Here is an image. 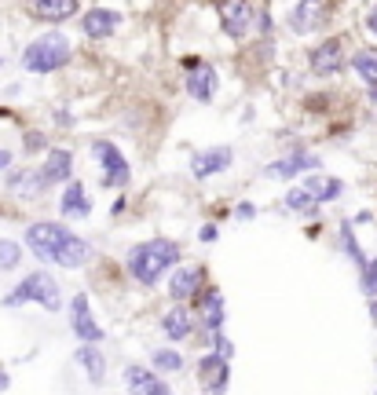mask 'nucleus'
<instances>
[{
  "label": "nucleus",
  "instance_id": "f257e3e1",
  "mask_svg": "<svg viewBox=\"0 0 377 395\" xmlns=\"http://www.w3.org/2000/svg\"><path fill=\"white\" fill-rule=\"evenodd\" d=\"M26 249L41 263H55V268H70V271L85 268V263L92 260V245L59 220L29 223L26 227Z\"/></svg>",
  "mask_w": 377,
  "mask_h": 395
},
{
  "label": "nucleus",
  "instance_id": "f03ea898",
  "mask_svg": "<svg viewBox=\"0 0 377 395\" xmlns=\"http://www.w3.org/2000/svg\"><path fill=\"white\" fill-rule=\"evenodd\" d=\"M176 263H179V245L172 238H146V242L132 245L125 256V268L139 286H158L161 275L176 268Z\"/></svg>",
  "mask_w": 377,
  "mask_h": 395
},
{
  "label": "nucleus",
  "instance_id": "7ed1b4c3",
  "mask_svg": "<svg viewBox=\"0 0 377 395\" xmlns=\"http://www.w3.org/2000/svg\"><path fill=\"white\" fill-rule=\"evenodd\" d=\"M70 59H74V44H70V37H67L62 29L41 33V37L29 41V44L22 48V55H19L22 70H26V74H41V77L59 74L62 66H70Z\"/></svg>",
  "mask_w": 377,
  "mask_h": 395
},
{
  "label": "nucleus",
  "instance_id": "20e7f679",
  "mask_svg": "<svg viewBox=\"0 0 377 395\" xmlns=\"http://www.w3.org/2000/svg\"><path fill=\"white\" fill-rule=\"evenodd\" d=\"M4 307H22V304H37L44 307L48 315H55V311H62V289H59V278L48 275V271H29L19 286H15L11 293H4V300H0Z\"/></svg>",
  "mask_w": 377,
  "mask_h": 395
},
{
  "label": "nucleus",
  "instance_id": "39448f33",
  "mask_svg": "<svg viewBox=\"0 0 377 395\" xmlns=\"http://www.w3.org/2000/svg\"><path fill=\"white\" fill-rule=\"evenodd\" d=\"M184 70H187V81L184 88L194 103H212L217 99V88H220V70L212 62H205L202 55H184Z\"/></svg>",
  "mask_w": 377,
  "mask_h": 395
},
{
  "label": "nucleus",
  "instance_id": "423d86ee",
  "mask_svg": "<svg viewBox=\"0 0 377 395\" xmlns=\"http://www.w3.org/2000/svg\"><path fill=\"white\" fill-rule=\"evenodd\" d=\"M92 154L95 161H100V183L103 187H125L128 179H132V165H128V158L118 151V143L110 139H92Z\"/></svg>",
  "mask_w": 377,
  "mask_h": 395
},
{
  "label": "nucleus",
  "instance_id": "0eeeda50",
  "mask_svg": "<svg viewBox=\"0 0 377 395\" xmlns=\"http://www.w3.org/2000/svg\"><path fill=\"white\" fill-rule=\"evenodd\" d=\"M191 315L194 322H198L205 333H217V329H224L227 322V300H224V289L220 286H202V293L191 300Z\"/></svg>",
  "mask_w": 377,
  "mask_h": 395
},
{
  "label": "nucleus",
  "instance_id": "6e6552de",
  "mask_svg": "<svg viewBox=\"0 0 377 395\" xmlns=\"http://www.w3.org/2000/svg\"><path fill=\"white\" fill-rule=\"evenodd\" d=\"M253 0H217V19H220V29L224 37L231 41H245L253 33Z\"/></svg>",
  "mask_w": 377,
  "mask_h": 395
},
{
  "label": "nucleus",
  "instance_id": "1a4fd4ad",
  "mask_svg": "<svg viewBox=\"0 0 377 395\" xmlns=\"http://www.w3.org/2000/svg\"><path fill=\"white\" fill-rule=\"evenodd\" d=\"M348 66V44L344 37H326L308 52V70L315 77H334Z\"/></svg>",
  "mask_w": 377,
  "mask_h": 395
},
{
  "label": "nucleus",
  "instance_id": "9d476101",
  "mask_svg": "<svg viewBox=\"0 0 377 395\" xmlns=\"http://www.w3.org/2000/svg\"><path fill=\"white\" fill-rule=\"evenodd\" d=\"M326 19H330V4H326V0H297L293 11H289V19H286V26H289L293 37H308V33L322 29Z\"/></svg>",
  "mask_w": 377,
  "mask_h": 395
},
{
  "label": "nucleus",
  "instance_id": "9b49d317",
  "mask_svg": "<svg viewBox=\"0 0 377 395\" xmlns=\"http://www.w3.org/2000/svg\"><path fill=\"white\" fill-rule=\"evenodd\" d=\"M70 329H74V337L81 344H100L107 337V329L95 322V315H92L88 293H74V300H70Z\"/></svg>",
  "mask_w": 377,
  "mask_h": 395
},
{
  "label": "nucleus",
  "instance_id": "f8f14e48",
  "mask_svg": "<svg viewBox=\"0 0 377 395\" xmlns=\"http://www.w3.org/2000/svg\"><path fill=\"white\" fill-rule=\"evenodd\" d=\"M121 22H125V15H121L118 8L100 4V8H88L85 15H81L77 29L85 33L88 41H107V37H114V33L121 29Z\"/></svg>",
  "mask_w": 377,
  "mask_h": 395
},
{
  "label": "nucleus",
  "instance_id": "ddd939ff",
  "mask_svg": "<svg viewBox=\"0 0 377 395\" xmlns=\"http://www.w3.org/2000/svg\"><path fill=\"white\" fill-rule=\"evenodd\" d=\"M198 384L209 395H227V384H231V362L220 359L217 352H209L198 359Z\"/></svg>",
  "mask_w": 377,
  "mask_h": 395
},
{
  "label": "nucleus",
  "instance_id": "4468645a",
  "mask_svg": "<svg viewBox=\"0 0 377 395\" xmlns=\"http://www.w3.org/2000/svg\"><path fill=\"white\" fill-rule=\"evenodd\" d=\"M37 172L48 183V190H52L55 183H70V179H74V154L67 151V146H48L44 161L37 165Z\"/></svg>",
  "mask_w": 377,
  "mask_h": 395
},
{
  "label": "nucleus",
  "instance_id": "2eb2a0df",
  "mask_svg": "<svg viewBox=\"0 0 377 395\" xmlns=\"http://www.w3.org/2000/svg\"><path fill=\"white\" fill-rule=\"evenodd\" d=\"M205 286V268H198V263H184V268H176L172 278H169V296L176 304H187L194 300V296L202 293Z\"/></svg>",
  "mask_w": 377,
  "mask_h": 395
},
{
  "label": "nucleus",
  "instance_id": "dca6fc26",
  "mask_svg": "<svg viewBox=\"0 0 377 395\" xmlns=\"http://www.w3.org/2000/svg\"><path fill=\"white\" fill-rule=\"evenodd\" d=\"M235 161V151L231 146H209V151H194L191 154V176L194 179H209L217 172H227Z\"/></svg>",
  "mask_w": 377,
  "mask_h": 395
},
{
  "label": "nucleus",
  "instance_id": "f3484780",
  "mask_svg": "<svg viewBox=\"0 0 377 395\" xmlns=\"http://www.w3.org/2000/svg\"><path fill=\"white\" fill-rule=\"evenodd\" d=\"M4 187L11 194H19V202H41V198L48 194V183L41 179L37 169H8Z\"/></svg>",
  "mask_w": 377,
  "mask_h": 395
},
{
  "label": "nucleus",
  "instance_id": "a211bd4d",
  "mask_svg": "<svg viewBox=\"0 0 377 395\" xmlns=\"http://www.w3.org/2000/svg\"><path fill=\"white\" fill-rule=\"evenodd\" d=\"M26 11H29V19H37V22H67L74 19V15L81 11V0H26Z\"/></svg>",
  "mask_w": 377,
  "mask_h": 395
},
{
  "label": "nucleus",
  "instance_id": "6ab92c4d",
  "mask_svg": "<svg viewBox=\"0 0 377 395\" xmlns=\"http://www.w3.org/2000/svg\"><path fill=\"white\" fill-rule=\"evenodd\" d=\"M319 158L315 154H308V151H293V154H286V158H278V161H271L268 169H264V176L268 179H293V176H301V172H311V169H319Z\"/></svg>",
  "mask_w": 377,
  "mask_h": 395
},
{
  "label": "nucleus",
  "instance_id": "aec40b11",
  "mask_svg": "<svg viewBox=\"0 0 377 395\" xmlns=\"http://www.w3.org/2000/svg\"><path fill=\"white\" fill-rule=\"evenodd\" d=\"M125 388L128 395H172V388L146 366H125Z\"/></svg>",
  "mask_w": 377,
  "mask_h": 395
},
{
  "label": "nucleus",
  "instance_id": "412c9836",
  "mask_svg": "<svg viewBox=\"0 0 377 395\" xmlns=\"http://www.w3.org/2000/svg\"><path fill=\"white\" fill-rule=\"evenodd\" d=\"M59 212L67 220H85L88 212H92L88 187L81 183V179H70V183H67V190H62V198H59Z\"/></svg>",
  "mask_w": 377,
  "mask_h": 395
},
{
  "label": "nucleus",
  "instance_id": "4be33fe9",
  "mask_svg": "<svg viewBox=\"0 0 377 395\" xmlns=\"http://www.w3.org/2000/svg\"><path fill=\"white\" fill-rule=\"evenodd\" d=\"M161 333H165L169 340H187L194 333V315L187 304H172L161 311Z\"/></svg>",
  "mask_w": 377,
  "mask_h": 395
},
{
  "label": "nucleus",
  "instance_id": "5701e85b",
  "mask_svg": "<svg viewBox=\"0 0 377 395\" xmlns=\"http://www.w3.org/2000/svg\"><path fill=\"white\" fill-rule=\"evenodd\" d=\"M304 190L311 194V202L330 205V202H337V198L344 194V179H337V176H322V172H311V176L304 179Z\"/></svg>",
  "mask_w": 377,
  "mask_h": 395
},
{
  "label": "nucleus",
  "instance_id": "b1692460",
  "mask_svg": "<svg viewBox=\"0 0 377 395\" xmlns=\"http://www.w3.org/2000/svg\"><path fill=\"white\" fill-rule=\"evenodd\" d=\"M74 359H77V366L88 373L92 384H103L107 381V355H103L100 344H81V348L74 352Z\"/></svg>",
  "mask_w": 377,
  "mask_h": 395
},
{
  "label": "nucleus",
  "instance_id": "393cba45",
  "mask_svg": "<svg viewBox=\"0 0 377 395\" xmlns=\"http://www.w3.org/2000/svg\"><path fill=\"white\" fill-rule=\"evenodd\" d=\"M348 66H352V74L363 81L366 88H373V85H377V44L355 48V52L348 55Z\"/></svg>",
  "mask_w": 377,
  "mask_h": 395
},
{
  "label": "nucleus",
  "instance_id": "a878e982",
  "mask_svg": "<svg viewBox=\"0 0 377 395\" xmlns=\"http://www.w3.org/2000/svg\"><path fill=\"white\" fill-rule=\"evenodd\" d=\"M282 209H289V212H301V216H319V202H311V194L304 190V187H293V190H286L282 194Z\"/></svg>",
  "mask_w": 377,
  "mask_h": 395
},
{
  "label": "nucleus",
  "instance_id": "bb28decb",
  "mask_svg": "<svg viewBox=\"0 0 377 395\" xmlns=\"http://www.w3.org/2000/svg\"><path fill=\"white\" fill-rule=\"evenodd\" d=\"M151 366H154V373H179L184 370V355H179L176 348H154Z\"/></svg>",
  "mask_w": 377,
  "mask_h": 395
},
{
  "label": "nucleus",
  "instance_id": "cd10ccee",
  "mask_svg": "<svg viewBox=\"0 0 377 395\" xmlns=\"http://www.w3.org/2000/svg\"><path fill=\"white\" fill-rule=\"evenodd\" d=\"M341 245H344V253H348V260L355 263V268H363V263H366V253H363V245L355 242V223H352V220L341 223Z\"/></svg>",
  "mask_w": 377,
  "mask_h": 395
},
{
  "label": "nucleus",
  "instance_id": "c85d7f7f",
  "mask_svg": "<svg viewBox=\"0 0 377 395\" xmlns=\"http://www.w3.org/2000/svg\"><path fill=\"white\" fill-rule=\"evenodd\" d=\"M22 245L19 242H11V238H0V271H19V263H22Z\"/></svg>",
  "mask_w": 377,
  "mask_h": 395
},
{
  "label": "nucleus",
  "instance_id": "c756f323",
  "mask_svg": "<svg viewBox=\"0 0 377 395\" xmlns=\"http://www.w3.org/2000/svg\"><path fill=\"white\" fill-rule=\"evenodd\" d=\"M359 271H363V282H359V286H363L366 300H377V256H370Z\"/></svg>",
  "mask_w": 377,
  "mask_h": 395
},
{
  "label": "nucleus",
  "instance_id": "7c9ffc66",
  "mask_svg": "<svg viewBox=\"0 0 377 395\" xmlns=\"http://www.w3.org/2000/svg\"><path fill=\"white\" fill-rule=\"evenodd\" d=\"M209 344H212V352H217L220 359H227V362H231V355H235V344L224 337V329H217V333H209Z\"/></svg>",
  "mask_w": 377,
  "mask_h": 395
},
{
  "label": "nucleus",
  "instance_id": "2f4dec72",
  "mask_svg": "<svg viewBox=\"0 0 377 395\" xmlns=\"http://www.w3.org/2000/svg\"><path fill=\"white\" fill-rule=\"evenodd\" d=\"M22 146H26L29 154H41V151H48V136H44V132H37V128H29L26 136H22Z\"/></svg>",
  "mask_w": 377,
  "mask_h": 395
},
{
  "label": "nucleus",
  "instance_id": "473e14b6",
  "mask_svg": "<svg viewBox=\"0 0 377 395\" xmlns=\"http://www.w3.org/2000/svg\"><path fill=\"white\" fill-rule=\"evenodd\" d=\"M253 22H256V33H260V37H271L275 19H271V11H268V8H260V11L253 15Z\"/></svg>",
  "mask_w": 377,
  "mask_h": 395
},
{
  "label": "nucleus",
  "instance_id": "72a5a7b5",
  "mask_svg": "<svg viewBox=\"0 0 377 395\" xmlns=\"http://www.w3.org/2000/svg\"><path fill=\"white\" fill-rule=\"evenodd\" d=\"M363 29H366L370 37L377 41V4H373V8H366V15H363Z\"/></svg>",
  "mask_w": 377,
  "mask_h": 395
},
{
  "label": "nucleus",
  "instance_id": "f704fd0d",
  "mask_svg": "<svg viewBox=\"0 0 377 395\" xmlns=\"http://www.w3.org/2000/svg\"><path fill=\"white\" fill-rule=\"evenodd\" d=\"M198 238H202L205 245H212V242H217V238H220V227H217V223H202V230H198Z\"/></svg>",
  "mask_w": 377,
  "mask_h": 395
},
{
  "label": "nucleus",
  "instance_id": "c9c22d12",
  "mask_svg": "<svg viewBox=\"0 0 377 395\" xmlns=\"http://www.w3.org/2000/svg\"><path fill=\"white\" fill-rule=\"evenodd\" d=\"M52 118H55L59 128H70V125H74V113H67V106H59V110L52 113Z\"/></svg>",
  "mask_w": 377,
  "mask_h": 395
},
{
  "label": "nucleus",
  "instance_id": "e433bc0d",
  "mask_svg": "<svg viewBox=\"0 0 377 395\" xmlns=\"http://www.w3.org/2000/svg\"><path fill=\"white\" fill-rule=\"evenodd\" d=\"M235 216H238V220H253V216H256V205H253V202H242V205L235 209Z\"/></svg>",
  "mask_w": 377,
  "mask_h": 395
},
{
  "label": "nucleus",
  "instance_id": "4c0bfd02",
  "mask_svg": "<svg viewBox=\"0 0 377 395\" xmlns=\"http://www.w3.org/2000/svg\"><path fill=\"white\" fill-rule=\"evenodd\" d=\"M11 161H15V154L8 151V146H0V172H8V169H11Z\"/></svg>",
  "mask_w": 377,
  "mask_h": 395
},
{
  "label": "nucleus",
  "instance_id": "58836bf2",
  "mask_svg": "<svg viewBox=\"0 0 377 395\" xmlns=\"http://www.w3.org/2000/svg\"><path fill=\"white\" fill-rule=\"evenodd\" d=\"M370 220H373V212H370V209H359L355 216H352V223H370Z\"/></svg>",
  "mask_w": 377,
  "mask_h": 395
},
{
  "label": "nucleus",
  "instance_id": "ea45409f",
  "mask_svg": "<svg viewBox=\"0 0 377 395\" xmlns=\"http://www.w3.org/2000/svg\"><path fill=\"white\" fill-rule=\"evenodd\" d=\"M8 388H11V377H8L4 370H0V391H8Z\"/></svg>",
  "mask_w": 377,
  "mask_h": 395
},
{
  "label": "nucleus",
  "instance_id": "a19ab883",
  "mask_svg": "<svg viewBox=\"0 0 377 395\" xmlns=\"http://www.w3.org/2000/svg\"><path fill=\"white\" fill-rule=\"evenodd\" d=\"M370 322L377 326V300H370Z\"/></svg>",
  "mask_w": 377,
  "mask_h": 395
},
{
  "label": "nucleus",
  "instance_id": "79ce46f5",
  "mask_svg": "<svg viewBox=\"0 0 377 395\" xmlns=\"http://www.w3.org/2000/svg\"><path fill=\"white\" fill-rule=\"evenodd\" d=\"M366 95H370V103H377V85H373V88H366Z\"/></svg>",
  "mask_w": 377,
  "mask_h": 395
},
{
  "label": "nucleus",
  "instance_id": "37998d69",
  "mask_svg": "<svg viewBox=\"0 0 377 395\" xmlns=\"http://www.w3.org/2000/svg\"><path fill=\"white\" fill-rule=\"evenodd\" d=\"M0 66H4V55H0Z\"/></svg>",
  "mask_w": 377,
  "mask_h": 395
}]
</instances>
